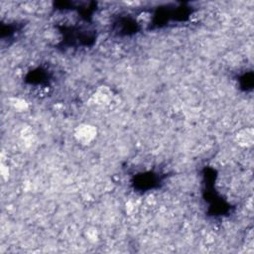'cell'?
<instances>
[{
  "label": "cell",
  "instance_id": "3957f363",
  "mask_svg": "<svg viewBox=\"0 0 254 254\" xmlns=\"http://www.w3.org/2000/svg\"><path fill=\"white\" fill-rule=\"evenodd\" d=\"M93 99L97 105L106 106L112 101V91L107 86H100L93 94Z\"/></svg>",
  "mask_w": 254,
  "mask_h": 254
},
{
  "label": "cell",
  "instance_id": "277c9868",
  "mask_svg": "<svg viewBox=\"0 0 254 254\" xmlns=\"http://www.w3.org/2000/svg\"><path fill=\"white\" fill-rule=\"evenodd\" d=\"M11 105L13 106V108H15L16 110L22 111L23 109L25 110L27 108V102L21 98H13L11 99Z\"/></svg>",
  "mask_w": 254,
  "mask_h": 254
},
{
  "label": "cell",
  "instance_id": "7a4b0ae2",
  "mask_svg": "<svg viewBox=\"0 0 254 254\" xmlns=\"http://www.w3.org/2000/svg\"><path fill=\"white\" fill-rule=\"evenodd\" d=\"M235 142L243 148H249L254 142V130L252 127H244L235 134Z\"/></svg>",
  "mask_w": 254,
  "mask_h": 254
},
{
  "label": "cell",
  "instance_id": "6da1fadb",
  "mask_svg": "<svg viewBox=\"0 0 254 254\" xmlns=\"http://www.w3.org/2000/svg\"><path fill=\"white\" fill-rule=\"evenodd\" d=\"M97 136V129L94 125L89 123H81L77 125L73 130L74 139L81 145L91 144Z\"/></svg>",
  "mask_w": 254,
  "mask_h": 254
}]
</instances>
